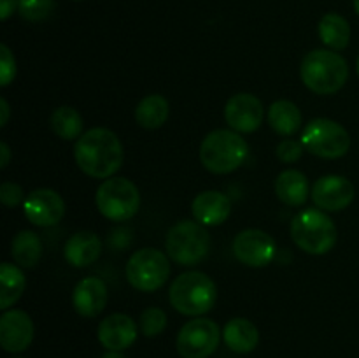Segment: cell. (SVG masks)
<instances>
[{
	"mask_svg": "<svg viewBox=\"0 0 359 358\" xmlns=\"http://www.w3.org/2000/svg\"><path fill=\"white\" fill-rule=\"evenodd\" d=\"M319 37L332 51H342L351 42V25L344 16L328 13L319 21Z\"/></svg>",
	"mask_w": 359,
	"mask_h": 358,
	"instance_id": "obj_23",
	"label": "cell"
},
{
	"mask_svg": "<svg viewBox=\"0 0 359 358\" xmlns=\"http://www.w3.org/2000/svg\"><path fill=\"white\" fill-rule=\"evenodd\" d=\"M63 253H65V260L70 265L83 269V267L91 265L100 258L102 242L93 232H77L65 242Z\"/></svg>",
	"mask_w": 359,
	"mask_h": 358,
	"instance_id": "obj_19",
	"label": "cell"
},
{
	"mask_svg": "<svg viewBox=\"0 0 359 358\" xmlns=\"http://www.w3.org/2000/svg\"><path fill=\"white\" fill-rule=\"evenodd\" d=\"M191 213L198 223L203 227H217V225L224 223L231 213V202L228 195L216 192V190H209V192H202L193 199Z\"/></svg>",
	"mask_w": 359,
	"mask_h": 358,
	"instance_id": "obj_18",
	"label": "cell"
},
{
	"mask_svg": "<svg viewBox=\"0 0 359 358\" xmlns=\"http://www.w3.org/2000/svg\"><path fill=\"white\" fill-rule=\"evenodd\" d=\"M165 249L168 258L179 265H196L209 255L210 235L198 221L182 220L168 230Z\"/></svg>",
	"mask_w": 359,
	"mask_h": 358,
	"instance_id": "obj_6",
	"label": "cell"
},
{
	"mask_svg": "<svg viewBox=\"0 0 359 358\" xmlns=\"http://www.w3.org/2000/svg\"><path fill=\"white\" fill-rule=\"evenodd\" d=\"M224 344L235 353H251L259 343V332L248 318H233L224 325Z\"/></svg>",
	"mask_w": 359,
	"mask_h": 358,
	"instance_id": "obj_20",
	"label": "cell"
},
{
	"mask_svg": "<svg viewBox=\"0 0 359 358\" xmlns=\"http://www.w3.org/2000/svg\"><path fill=\"white\" fill-rule=\"evenodd\" d=\"M0 111H2V119H0V126L7 125V119H9V104H7L6 98H0Z\"/></svg>",
	"mask_w": 359,
	"mask_h": 358,
	"instance_id": "obj_35",
	"label": "cell"
},
{
	"mask_svg": "<svg viewBox=\"0 0 359 358\" xmlns=\"http://www.w3.org/2000/svg\"><path fill=\"white\" fill-rule=\"evenodd\" d=\"M16 7L18 0H0V18H2L4 21L9 20V16L14 13Z\"/></svg>",
	"mask_w": 359,
	"mask_h": 358,
	"instance_id": "obj_33",
	"label": "cell"
},
{
	"mask_svg": "<svg viewBox=\"0 0 359 358\" xmlns=\"http://www.w3.org/2000/svg\"><path fill=\"white\" fill-rule=\"evenodd\" d=\"M74 157L81 171L90 178L109 179L121 168L125 151L119 137L109 128H91L77 139Z\"/></svg>",
	"mask_w": 359,
	"mask_h": 358,
	"instance_id": "obj_1",
	"label": "cell"
},
{
	"mask_svg": "<svg viewBox=\"0 0 359 358\" xmlns=\"http://www.w3.org/2000/svg\"><path fill=\"white\" fill-rule=\"evenodd\" d=\"M0 154H2V160H0V167L6 168L11 161V147L7 146V142L0 144Z\"/></svg>",
	"mask_w": 359,
	"mask_h": 358,
	"instance_id": "obj_34",
	"label": "cell"
},
{
	"mask_svg": "<svg viewBox=\"0 0 359 358\" xmlns=\"http://www.w3.org/2000/svg\"><path fill=\"white\" fill-rule=\"evenodd\" d=\"M95 204L107 220L128 221L139 213L140 192L130 179L109 178L98 186Z\"/></svg>",
	"mask_w": 359,
	"mask_h": 358,
	"instance_id": "obj_7",
	"label": "cell"
},
{
	"mask_svg": "<svg viewBox=\"0 0 359 358\" xmlns=\"http://www.w3.org/2000/svg\"><path fill=\"white\" fill-rule=\"evenodd\" d=\"M16 77V60L6 44L0 46V86H9Z\"/></svg>",
	"mask_w": 359,
	"mask_h": 358,
	"instance_id": "obj_30",
	"label": "cell"
},
{
	"mask_svg": "<svg viewBox=\"0 0 359 358\" xmlns=\"http://www.w3.org/2000/svg\"><path fill=\"white\" fill-rule=\"evenodd\" d=\"M49 125H51L53 132L63 140H74L83 135V116L70 105H62V107L55 109L51 119H49Z\"/></svg>",
	"mask_w": 359,
	"mask_h": 358,
	"instance_id": "obj_27",
	"label": "cell"
},
{
	"mask_svg": "<svg viewBox=\"0 0 359 358\" xmlns=\"http://www.w3.org/2000/svg\"><path fill=\"white\" fill-rule=\"evenodd\" d=\"M265 107L252 93H237L224 105V119L228 126L238 133H251L262 126Z\"/></svg>",
	"mask_w": 359,
	"mask_h": 358,
	"instance_id": "obj_12",
	"label": "cell"
},
{
	"mask_svg": "<svg viewBox=\"0 0 359 358\" xmlns=\"http://www.w3.org/2000/svg\"><path fill=\"white\" fill-rule=\"evenodd\" d=\"M304 147L305 146L302 144V140L298 142V140L293 139H284L277 146V158L280 161H284V164H293V161H298L302 158Z\"/></svg>",
	"mask_w": 359,
	"mask_h": 358,
	"instance_id": "obj_31",
	"label": "cell"
},
{
	"mask_svg": "<svg viewBox=\"0 0 359 358\" xmlns=\"http://www.w3.org/2000/svg\"><path fill=\"white\" fill-rule=\"evenodd\" d=\"M276 193L280 202L291 207H300L309 199V181L304 172L287 168L277 175Z\"/></svg>",
	"mask_w": 359,
	"mask_h": 358,
	"instance_id": "obj_21",
	"label": "cell"
},
{
	"mask_svg": "<svg viewBox=\"0 0 359 358\" xmlns=\"http://www.w3.org/2000/svg\"><path fill=\"white\" fill-rule=\"evenodd\" d=\"M0 202L6 207H9V209L11 207H16L18 204L25 202L23 188L20 185H16V183H2V186H0Z\"/></svg>",
	"mask_w": 359,
	"mask_h": 358,
	"instance_id": "obj_32",
	"label": "cell"
},
{
	"mask_svg": "<svg viewBox=\"0 0 359 358\" xmlns=\"http://www.w3.org/2000/svg\"><path fill=\"white\" fill-rule=\"evenodd\" d=\"M14 358H18V357H14Z\"/></svg>",
	"mask_w": 359,
	"mask_h": 358,
	"instance_id": "obj_39",
	"label": "cell"
},
{
	"mask_svg": "<svg viewBox=\"0 0 359 358\" xmlns=\"http://www.w3.org/2000/svg\"><path fill=\"white\" fill-rule=\"evenodd\" d=\"M25 216L37 227H55L65 216V202L55 190L37 188L23 202Z\"/></svg>",
	"mask_w": 359,
	"mask_h": 358,
	"instance_id": "obj_13",
	"label": "cell"
},
{
	"mask_svg": "<svg viewBox=\"0 0 359 358\" xmlns=\"http://www.w3.org/2000/svg\"><path fill=\"white\" fill-rule=\"evenodd\" d=\"M55 11V0H18V13L27 21H44Z\"/></svg>",
	"mask_w": 359,
	"mask_h": 358,
	"instance_id": "obj_28",
	"label": "cell"
},
{
	"mask_svg": "<svg viewBox=\"0 0 359 358\" xmlns=\"http://www.w3.org/2000/svg\"><path fill=\"white\" fill-rule=\"evenodd\" d=\"M97 336L107 351H125L135 343L139 336V326L132 316L114 312L102 319Z\"/></svg>",
	"mask_w": 359,
	"mask_h": 358,
	"instance_id": "obj_16",
	"label": "cell"
},
{
	"mask_svg": "<svg viewBox=\"0 0 359 358\" xmlns=\"http://www.w3.org/2000/svg\"><path fill=\"white\" fill-rule=\"evenodd\" d=\"M223 332L209 318L189 319L177 333V353L182 358H209L219 346Z\"/></svg>",
	"mask_w": 359,
	"mask_h": 358,
	"instance_id": "obj_10",
	"label": "cell"
},
{
	"mask_svg": "<svg viewBox=\"0 0 359 358\" xmlns=\"http://www.w3.org/2000/svg\"><path fill=\"white\" fill-rule=\"evenodd\" d=\"M358 74H359V56H358Z\"/></svg>",
	"mask_w": 359,
	"mask_h": 358,
	"instance_id": "obj_38",
	"label": "cell"
},
{
	"mask_svg": "<svg viewBox=\"0 0 359 358\" xmlns=\"http://www.w3.org/2000/svg\"><path fill=\"white\" fill-rule=\"evenodd\" d=\"M269 125L276 133L291 137L300 130L302 112L297 104L290 100H277L269 109Z\"/></svg>",
	"mask_w": 359,
	"mask_h": 358,
	"instance_id": "obj_24",
	"label": "cell"
},
{
	"mask_svg": "<svg viewBox=\"0 0 359 358\" xmlns=\"http://www.w3.org/2000/svg\"><path fill=\"white\" fill-rule=\"evenodd\" d=\"M27 279L23 270L18 265L4 262L0 265V309L7 311L11 305L16 304L23 295Z\"/></svg>",
	"mask_w": 359,
	"mask_h": 358,
	"instance_id": "obj_25",
	"label": "cell"
},
{
	"mask_svg": "<svg viewBox=\"0 0 359 358\" xmlns=\"http://www.w3.org/2000/svg\"><path fill=\"white\" fill-rule=\"evenodd\" d=\"M248 154V142L235 130H212L200 146V161L212 174H230L237 171Z\"/></svg>",
	"mask_w": 359,
	"mask_h": 358,
	"instance_id": "obj_3",
	"label": "cell"
},
{
	"mask_svg": "<svg viewBox=\"0 0 359 358\" xmlns=\"http://www.w3.org/2000/svg\"><path fill=\"white\" fill-rule=\"evenodd\" d=\"M311 197L321 211H342L354 200V186L344 175H323L312 186Z\"/></svg>",
	"mask_w": 359,
	"mask_h": 358,
	"instance_id": "obj_14",
	"label": "cell"
},
{
	"mask_svg": "<svg viewBox=\"0 0 359 358\" xmlns=\"http://www.w3.org/2000/svg\"><path fill=\"white\" fill-rule=\"evenodd\" d=\"M276 241L272 235L258 228H248L241 232L233 241V255L241 263L248 267H265L276 256Z\"/></svg>",
	"mask_w": 359,
	"mask_h": 358,
	"instance_id": "obj_11",
	"label": "cell"
},
{
	"mask_svg": "<svg viewBox=\"0 0 359 358\" xmlns=\"http://www.w3.org/2000/svg\"><path fill=\"white\" fill-rule=\"evenodd\" d=\"M11 255L14 262L25 269H32L39 263L42 256V241L35 232L21 230L14 235L13 244H11Z\"/></svg>",
	"mask_w": 359,
	"mask_h": 358,
	"instance_id": "obj_26",
	"label": "cell"
},
{
	"mask_svg": "<svg viewBox=\"0 0 359 358\" xmlns=\"http://www.w3.org/2000/svg\"><path fill=\"white\" fill-rule=\"evenodd\" d=\"M102 358H126L121 351H107Z\"/></svg>",
	"mask_w": 359,
	"mask_h": 358,
	"instance_id": "obj_36",
	"label": "cell"
},
{
	"mask_svg": "<svg viewBox=\"0 0 359 358\" xmlns=\"http://www.w3.org/2000/svg\"><path fill=\"white\" fill-rule=\"evenodd\" d=\"M107 284L100 277H84L76 284L72 293V305L77 314L84 318H95L100 314L107 304Z\"/></svg>",
	"mask_w": 359,
	"mask_h": 358,
	"instance_id": "obj_17",
	"label": "cell"
},
{
	"mask_svg": "<svg viewBox=\"0 0 359 358\" xmlns=\"http://www.w3.org/2000/svg\"><path fill=\"white\" fill-rule=\"evenodd\" d=\"M167 312L160 307H147L140 314V332L146 337H156L167 329Z\"/></svg>",
	"mask_w": 359,
	"mask_h": 358,
	"instance_id": "obj_29",
	"label": "cell"
},
{
	"mask_svg": "<svg viewBox=\"0 0 359 358\" xmlns=\"http://www.w3.org/2000/svg\"><path fill=\"white\" fill-rule=\"evenodd\" d=\"M217 298L216 283L207 274L189 270L175 277L168 290L172 307L186 316H200L214 307Z\"/></svg>",
	"mask_w": 359,
	"mask_h": 358,
	"instance_id": "obj_4",
	"label": "cell"
},
{
	"mask_svg": "<svg viewBox=\"0 0 359 358\" xmlns=\"http://www.w3.org/2000/svg\"><path fill=\"white\" fill-rule=\"evenodd\" d=\"M291 239L302 251L309 255H326L339 239L335 223L321 209H305L291 221Z\"/></svg>",
	"mask_w": 359,
	"mask_h": 358,
	"instance_id": "obj_5",
	"label": "cell"
},
{
	"mask_svg": "<svg viewBox=\"0 0 359 358\" xmlns=\"http://www.w3.org/2000/svg\"><path fill=\"white\" fill-rule=\"evenodd\" d=\"M170 276V263L163 251L144 248L133 253L126 263V279L135 290L156 291L167 283Z\"/></svg>",
	"mask_w": 359,
	"mask_h": 358,
	"instance_id": "obj_9",
	"label": "cell"
},
{
	"mask_svg": "<svg viewBox=\"0 0 359 358\" xmlns=\"http://www.w3.org/2000/svg\"><path fill=\"white\" fill-rule=\"evenodd\" d=\"M300 77L305 86L318 95H332L342 90L349 77L346 58L332 49H314L302 60Z\"/></svg>",
	"mask_w": 359,
	"mask_h": 358,
	"instance_id": "obj_2",
	"label": "cell"
},
{
	"mask_svg": "<svg viewBox=\"0 0 359 358\" xmlns=\"http://www.w3.org/2000/svg\"><path fill=\"white\" fill-rule=\"evenodd\" d=\"M34 340V321L23 309H11L0 318V344L7 353H21Z\"/></svg>",
	"mask_w": 359,
	"mask_h": 358,
	"instance_id": "obj_15",
	"label": "cell"
},
{
	"mask_svg": "<svg viewBox=\"0 0 359 358\" xmlns=\"http://www.w3.org/2000/svg\"><path fill=\"white\" fill-rule=\"evenodd\" d=\"M354 11H356L359 16V0H354Z\"/></svg>",
	"mask_w": 359,
	"mask_h": 358,
	"instance_id": "obj_37",
	"label": "cell"
},
{
	"mask_svg": "<svg viewBox=\"0 0 359 358\" xmlns=\"http://www.w3.org/2000/svg\"><path fill=\"white\" fill-rule=\"evenodd\" d=\"M302 144L312 154L326 160L346 157L351 147V135L340 123L328 118H316L305 125Z\"/></svg>",
	"mask_w": 359,
	"mask_h": 358,
	"instance_id": "obj_8",
	"label": "cell"
},
{
	"mask_svg": "<svg viewBox=\"0 0 359 358\" xmlns=\"http://www.w3.org/2000/svg\"><path fill=\"white\" fill-rule=\"evenodd\" d=\"M170 114V104L163 95H147L137 104L135 107V121L142 128L156 130L165 125Z\"/></svg>",
	"mask_w": 359,
	"mask_h": 358,
	"instance_id": "obj_22",
	"label": "cell"
}]
</instances>
